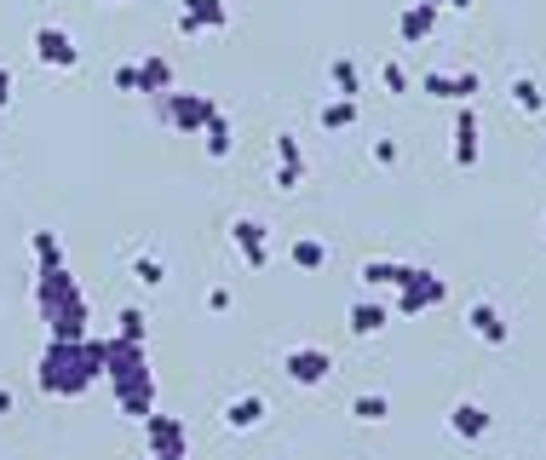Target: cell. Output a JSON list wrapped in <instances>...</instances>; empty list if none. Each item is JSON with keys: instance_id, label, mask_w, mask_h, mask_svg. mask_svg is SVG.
I'll list each match as a JSON object with an SVG mask.
<instances>
[{"instance_id": "8fae6325", "label": "cell", "mask_w": 546, "mask_h": 460, "mask_svg": "<svg viewBox=\"0 0 546 460\" xmlns=\"http://www.w3.org/2000/svg\"><path fill=\"white\" fill-rule=\"evenodd\" d=\"M230 242H236V253H242V265H248V271H265V265H271V236H265L259 219H248V213H242V219H230Z\"/></svg>"}, {"instance_id": "2e32d148", "label": "cell", "mask_w": 546, "mask_h": 460, "mask_svg": "<svg viewBox=\"0 0 546 460\" xmlns=\"http://www.w3.org/2000/svg\"><path fill=\"white\" fill-rule=\"evenodd\" d=\"M455 144H449V156H455V167H478V110L472 104H460V115H455Z\"/></svg>"}, {"instance_id": "4316f807", "label": "cell", "mask_w": 546, "mask_h": 460, "mask_svg": "<svg viewBox=\"0 0 546 460\" xmlns=\"http://www.w3.org/2000/svg\"><path fill=\"white\" fill-rule=\"evenodd\" d=\"M115 340H127V345H144V340H150V317H144L138 305H127V311L115 317Z\"/></svg>"}, {"instance_id": "30bf717a", "label": "cell", "mask_w": 546, "mask_h": 460, "mask_svg": "<svg viewBox=\"0 0 546 460\" xmlns=\"http://www.w3.org/2000/svg\"><path fill=\"white\" fill-rule=\"evenodd\" d=\"M230 29L225 0H179V35H219Z\"/></svg>"}, {"instance_id": "484cf974", "label": "cell", "mask_w": 546, "mask_h": 460, "mask_svg": "<svg viewBox=\"0 0 546 460\" xmlns=\"http://www.w3.org/2000/svg\"><path fill=\"white\" fill-rule=\"evenodd\" d=\"M288 259H294L299 271H322V265H328V242H317V236H299L294 248H288Z\"/></svg>"}, {"instance_id": "d6986e66", "label": "cell", "mask_w": 546, "mask_h": 460, "mask_svg": "<svg viewBox=\"0 0 546 460\" xmlns=\"http://www.w3.org/2000/svg\"><path fill=\"white\" fill-rule=\"evenodd\" d=\"M202 150H207L213 161H225L230 150H236V121H230L225 110H219V115H213V121L202 127Z\"/></svg>"}, {"instance_id": "836d02e7", "label": "cell", "mask_w": 546, "mask_h": 460, "mask_svg": "<svg viewBox=\"0 0 546 460\" xmlns=\"http://www.w3.org/2000/svg\"><path fill=\"white\" fill-rule=\"evenodd\" d=\"M12 110V69L0 64V115Z\"/></svg>"}, {"instance_id": "8992f818", "label": "cell", "mask_w": 546, "mask_h": 460, "mask_svg": "<svg viewBox=\"0 0 546 460\" xmlns=\"http://www.w3.org/2000/svg\"><path fill=\"white\" fill-rule=\"evenodd\" d=\"M144 449L150 460H190V426H184L179 414H150L144 420Z\"/></svg>"}, {"instance_id": "d4e9b609", "label": "cell", "mask_w": 546, "mask_h": 460, "mask_svg": "<svg viewBox=\"0 0 546 460\" xmlns=\"http://www.w3.org/2000/svg\"><path fill=\"white\" fill-rule=\"evenodd\" d=\"M386 414H391L386 391H363V397H351V420H363V426H380Z\"/></svg>"}, {"instance_id": "cb8c5ba5", "label": "cell", "mask_w": 546, "mask_h": 460, "mask_svg": "<svg viewBox=\"0 0 546 460\" xmlns=\"http://www.w3.org/2000/svg\"><path fill=\"white\" fill-rule=\"evenodd\" d=\"M29 253H35V271L64 265V242H58V230H29Z\"/></svg>"}, {"instance_id": "8d00e7d4", "label": "cell", "mask_w": 546, "mask_h": 460, "mask_svg": "<svg viewBox=\"0 0 546 460\" xmlns=\"http://www.w3.org/2000/svg\"><path fill=\"white\" fill-rule=\"evenodd\" d=\"M541 230H546V219H541Z\"/></svg>"}, {"instance_id": "ba28073f", "label": "cell", "mask_w": 546, "mask_h": 460, "mask_svg": "<svg viewBox=\"0 0 546 460\" xmlns=\"http://www.w3.org/2000/svg\"><path fill=\"white\" fill-rule=\"evenodd\" d=\"M420 92L426 98H449V104H472L483 92L478 69H420Z\"/></svg>"}, {"instance_id": "ac0fdd59", "label": "cell", "mask_w": 546, "mask_h": 460, "mask_svg": "<svg viewBox=\"0 0 546 460\" xmlns=\"http://www.w3.org/2000/svg\"><path fill=\"white\" fill-rule=\"evenodd\" d=\"M386 322H391V311L380 305V299H357V305L345 311V328H351L357 340H374V334H380Z\"/></svg>"}, {"instance_id": "5bb4252c", "label": "cell", "mask_w": 546, "mask_h": 460, "mask_svg": "<svg viewBox=\"0 0 546 460\" xmlns=\"http://www.w3.org/2000/svg\"><path fill=\"white\" fill-rule=\"evenodd\" d=\"M437 35V6H426V0H409L403 12H397V41L403 46H420Z\"/></svg>"}, {"instance_id": "ffe728a7", "label": "cell", "mask_w": 546, "mask_h": 460, "mask_svg": "<svg viewBox=\"0 0 546 460\" xmlns=\"http://www.w3.org/2000/svg\"><path fill=\"white\" fill-rule=\"evenodd\" d=\"M328 87H334V98H357L363 92V69H357V58H328Z\"/></svg>"}, {"instance_id": "f546056e", "label": "cell", "mask_w": 546, "mask_h": 460, "mask_svg": "<svg viewBox=\"0 0 546 460\" xmlns=\"http://www.w3.org/2000/svg\"><path fill=\"white\" fill-rule=\"evenodd\" d=\"M380 87H386V92H409L414 87L409 64H403V58H386V64H380Z\"/></svg>"}, {"instance_id": "3957f363", "label": "cell", "mask_w": 546, "mask_h": 460, "mask_svg": "<svg viewBox=\"0 0 546 460\" xmlns=\"http://www.w3.org/2000/svg\"><path fill=\"white\" fill-rule=\"evenodd\" d=\"M35 317L46 322V340H87L92 334V311L81 282L69 276V265L35 271Z\"/></svg>"}, {"instance_id": "4dcf8cb0", "label": "cell", "mask_w": 546, "mask_h": 460, "mask_svg": "<svg viewBox=\"0 0 546 460\" xmlns=\"http://www.w3.org/2000/svg\"><path fill=\"white\" fill-rule=\"evenodd\" d=\"M121 92H138V64H115V75H110Z\"/></svg>"}, {"instance_id": "603a6c76", "label": "cell", "mask_w": 546, "mask_h": 460, "mask_svg": "<svg viewBox=\"0 0 546 460\" xmlns=\"http://www.w3.org/2000/svg\"><path fill=\"white\" fill-rule=\"evenodd\" d=\"M357 98H328L317 110V121H322V133H345V127H357Z\"/></svg>"}, {"instance_id": "e575fe53", "label": "cell", "mask_w": 546, "mask_h": 460, "mask_svg": "<svg viewBox=\"0 0 546 460\" xmlns=\"http://www.w3.org/2000/svg\"><path fill=\"white\" fill-rule=\"evenodd\" d=\"M426 6H437V12H443V6H455V12H466V6H478V0H426Z\"/></svg>"}, {"instance_id": "4fadbf2b", "label": "cell", "mask_w": 546, "mask_h": 460, "mask_svg": "<svg viewBox=\"0 0 546 460\" xmlns=\"http://www.w3.org/2000/svg\"><path fill=\"white\" fill-rule=\"evenodd\" d=\"M489 426H495V414L483 409V403H472V397H460L455 409H449V432H455L460 443H483Z\"/></svg>"}, {"instance_id": "277c9868", "label": "cell", "mask_w": 546, "mask_h": 460, "mask_svg": "<svg viewBox=\"0 0 546 460\" xmlns=\"http://www.w3.org/2000/svg\"><path fill=\"white\" fill-rule=\"evenodd\" d=\"M156 115H161V127H173V133H190V138H202V127L219 115V98L213 92H161L156 98Z\"/></svg>"}, {"instance_id": "6da1fadb", "label": "cell", "mask_w": 546, "mask_h": 460, "mask_svg": "<svg viewBox=\"0 0 546 460\" xmlns=\"http://www.w3.org/2000/svg\"><path fill=\"white\" fill-rule=\"evenodd\" d=\"M104 380V334L87 340H46L41 363H35V386L46 397H81Z\"/></svg>"}, {"instance_id": "1f68e13d", "label": "cell", "mask_w": 546, "mask_h": 460, "mask_svg": "<svg viewBox=\"0 0 546 460\" xmlns=\"http://www.w3.org/2000/svg\"><path fill=\"white\" fill-rule=\"evenodd\" d=\"M374 161L380 167H397V138H374Z\"/></svg>"}, {"instance_id": "d590c367", "label": "cell", "mask_w": 546, "mask_h": 460, "mask_svg": "<svg viewBox=\"0 0 546 460\" xmlns=\"http://www.w3.org/2000/svg\"><path fill=\"white\" fill-rule=\"evenodd\" d=\"M6 414H12V391L0 386V420H6Z\"/></svg>"}, {"instance_id": "52a82bcc", "label": "cell", "mask_w": 546, "mask_h": 460, "mask_svg": "<svg viewBox=\"0 0 546 460\" xmlns=\"http://www.w3.org/2000/svg\"><path fill=\"white\" fill-rule=\"evenodd\" d=\"M282 374H288L294 386H328L334 351H328V345H288V351H282Z\"/></svg>"}, {"instance_id": "44dd1931", "label": "cell", "mask_w": 546, "mask_h": 460, "mask_svg": "<svg viewBox=\"0 0 546 460\" xmlns=\"http://www.w3.org/2000/svg\"><path fill=\"white\" fill-rule=\"evenodd\" d=\"M357 276H363L368 288H391V294H397L403 276H409V265H403V259H363V271Z\"/></svg>"}, {"instance_id": "5b68a950", "label": "cell", "mask_w": 546, "mask_h": 460, "mask_svg": "<svg viewBox=\"0 0 546 460\" xmlns=\"http://www.w3.org/2000/svg\"><path fill=\"white\" fill-rule=\"evenodd\" d=\"M449 299V282L437 271H420V265H409V276H403V288H397V299H391V311L397 317H420V311H437Z\"/></svg>"}, {"instance_id": "7a4b0ae2", "label": "cell", "mask_w": 546, "mask_h": 460, "mask_svg": "<svg viewBox=\"0 0 546 460\" xmlns=\"http://www.w3.org/2000/svg\"><path fill=\"white\" fill-rule=\"evenodd\" d=\"M104 380H110V397L115 409L127 414V420H150L156 414V374H150V351L144 345H127L104 334Z\"/></svg>"}, {"instance_id": "e0dca14e", "label": "cell", "mask_w": 546, "mask_h": 460, "mask_svg": "<svg viewBox=\"0 0 546 460\" xmlns=\"http://www.w3.org/2000/svg\"><path fill=\"white\" fill-rule=\"evenodd\" d=\"M219 420H225V432H253L265 420V397L259 391H242V397H230L225 409H219Z\"/></svg>"}, {"instance_id": "83f0119b", "label": "cell", "mask_w": 546, "mask_h": 460, "mask_svg": "<svg viewBox=\"0 0 546 460\" xmlns=\"http://www.w3.org/2000/svg\"><path fill=\"white\" fill-rule=\"evenodd\" d=\"M512 104H518L524 115H541V110H546L541 81H535V75H518V81H512Z\"/></svg>"}, {"instance_id": "f1b7e54d", "label": "cell", "mask_w": 546, "mask_h": 460, "mask_svg": "<svg viewBox=\"0 0 546 460\" xmlns=\"http://www.w3.org/2000/svg\"><path fill=\"white\" fill-rule=\"evenodd\" d=\"M133 282H144V288H161V282H167V265H161L156 253H138V259H133Z\"/></svg>"}, {"instance_id": "9a60e30c", "label": "cell", "mask_w": 546, "mask_h": 460, "mask_svg": "<svg viewBox=\"0 0 546 460\" xmlns=\"http://www.w3.org/2000/svg\"><path fill=\"white\" fill-rule=\"evenodd\" d=\"M276 190H299L305 184V150L294 133H276Z\"/></svg>"}, {"instance_id": "7402d4cb", "label": "cell", "mask_w": 546, "mask_h": 460, "mask_svg": "<svg viewBox=\"0 0 546 460\" xmlns=\"http://www.w3.org/2000/svg\"><path fill=\"white\" fill-rule=\"evenodd\" d=\"M138 92H144V98L173 92V64H167V58H144V64H138Z\"/></svg>"}, {"instance_id": "d6a6232c", "label": "cell", "mask_w": 546, "mask_h": 460, "mask_svg": "<svg viewBox=\"0 0 546 460\" xmlns=\"http://www.w3.org/2000/svg\"><path fill=\"white\" fill-rule=\"evenodd\" d=\"M207 311H213V317H225V311H230V288H207Z\"/></svg>"}, {"instance_id": "9c48e42d", "label": "cell", "mask_w": 546, "mask_h": 460, "mask_svg": "<svg viewBox=\"0 0 546 460\" xmlns=\"http://www.w3.org/2000/svg\"><path fill=\"white\" fill-rule=\"evenodd\" d=\"M29 46H35V64H46V69H75L81 64V46H75V35H69L64 23H41V29L29 35Z\"/></svg>"}, {"instance_id": "7c38bea8", "label": "cell", "mask_w": 546, "mask_h": 460, "mask_svg": "<svg viewBox=\"0 0 546 460\" xmlns=\"http://www.w3.org/2000/svg\"><path fill=\"white\" fill-rule=\"evenodd\" d=\"M466 328H472L483 345H512V322L501 317L495 299H472V305H466Z\"/></svg>"}]
</instances>
